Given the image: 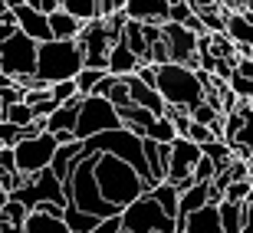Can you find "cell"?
<instances>
[{"instance_id":"6da1fadb","label":"cell","mask_w":253,"mask_h":233,"mask_svg":"<svg viewBox=\"0 0 253 233\" xmlns=\"http://www.w3.org/2000/svg\"><path fill=\"white\" fill-rule=\"evenodd\" d=\"M92 177L95 187H99V197H102L109 207H115L122 214L128 204H135L138 197H145V181L135 174V168H128L125 161L112 158V155H95L92 151Z\"/></svg>"},{"instance_id":"7a4b0ae2","label":"cell","mask_w":253,"mask_h":233,"mask_svg":"<svg viewBox=\"0 0 253 233\" xmlns=\"http://www.w3.org/2000/svg\"><path fill=\"white\" fill-rule=\"evenodd\" d=\"M83 69V49L79 43H59V39H49V43H40L37 46V79L40 85H56V82H73Z\"/></svg>"},{"instance_id":"3957f363","label":"cell","mask_w":253,"mask_h":233,"mask_svg":"<svg viewBox=\"0 0 253 233\" xmlns=\"http://www.w3.org/2000/svg\"><path fill=\"white\" fill-rule=\"evenodd\" d=\"M37 73V43L27 39L23 33H13L7 43H0V76H7L17 82V89H46L33 79Z\"/></svg>"},{"instance_id":"277c9868","label":"cell","mask_w":253,"mask_h":233,"mask_svg":"<svg viewBox=\"0 0 253 233\" xmlns=\"http://www.w3.org/2000/svg\"><path fill=\"white\" fill-rule=\"evenodd\" d=\"M155 92L161 95L165 105H174V109H194L201 99H204V85L197 82V73L184 69V66H158V79H155Z\"/></svg>"},{"instance_id":"5b68a950","label":"cell","mask_w":253,"mask_h":233,"mask_svg":"<svg viewBox=\"0 0 253 233\" xmlns=\"http://www.w3.org/2000/svg\"><path fill=\"white\" fill-rule=\"evenodd\" d=\"M115 128H122V125H119V112L109 105V99H99V95L79 99V115H76V128H73L76 141H89L92 135L115 131Z\"/></svg>"},{"instance_id":"8992f818","label":"cell","mask_w":253,"mask_h":233,"mask_svg":"<svg viewBox=\"0 0 253 233\" xmlns=\"http://www.w3.org/2000/svg\"><path fill=\"white\" fill-rule=\"evenodd\" d=\"M119 233H174V220H168L145 194L119 214Z\"/></svg>"},{"instance_id":"52a82bcc","label":"cell","mask_w":253,"mask_h":233,"mask_svg":"<svg viewBox=\"0 0 253 233\" xmlns=\"http://www.w3.org/2000/svg\"><path fill=\"white\" fill-rule=\"evenodd\" d=\"M56 138L53 135H37V138H23L20 145H13V168H17L20 177H33L40 174V171L49 168V161H53V155H56Z\"/></svg>"},{"instance_id":"ba28073f","label":"cell","mask_w":253,"mask_h":233,"mask_svg":"<svg viewBox=\"0 0 253 233\" xmlns=\"http://www.w3.org/2000/svg\"><path fill=\"white\" fill-rule=\"evenodd\" d=\"M76 43H79V49H83V69H99V73H105L109 49H112V37H109V30H105L102 20L85 23Z\"/></svg>"},{"instance_id":"9c48e42d","label":"cell","mask_w":253,"mask_h":233,"mask_svg":"<svg viewBox=\"0 0 253 233\" xmlns=\"http://www.w3.org/2000/svg\"><path fill=\"white\" fill-rule=\"evenodd\" d=\"M201 161V148L188 138H174L168 145V168H165V184H178L184 177H191V171L197 168Z\"/></svg>"},{"instance_id":"30bf717a","label":"cell","mask_w":253,"mask_h":233,"mask_svg":"<svg viewBox=\"0 0 253 233\" xmlns=\"http://www.w3.org/2000/svg\"><path fill=\"white\" fill-rule=\"evenodd\" d=\"M10 13H13V20H17V33H23L27 39H33V43H49V23L46 17H40L37 10L27 7V0H10Z\"/></svg>"},{"instance_id":"8fae6325","label":"cell","mask_w":253,"mask_h":233,"mask_svg":"<svg viewBox=\"0 0 253 233\" xmlns=\"http://www.w3.org/2000/svg\"><path fill=\"white\" fill-rule=\"evenodd\" d=\"M122 17L141 27H161L168 17V0H122Z\"/></svg>"},{"instance_id":"7c38bea8","label":"cell","mask_w":253,"mask_h":233,"mask_svg":"<svg viewBox=\"0 0 253 233\" xmlns=\"http://www.w3.org/2000/svg\"><path fill=\"white\" fill-rule=\"evenodd\" d=\"M122 82H125V92H128V105H138V109L151 112L155 118H161V115H165V102H161V95L155 92V89L141 85L135 76H125Z\"/></svg>"},{"instance_id":"4fadbf2b","label":"cell","mask_w":253,"mask_h":233,"mask_svg":"<svg viewBox=\"0 0 253 233\" xmlns=\"http://www.w3.org/2000/svg\"><path fill=\"white\" fill-rule=\"evenodd\" d=\"M174 233H224L220 220H217V207L207 204L197 214L184 217V220H174Z\"/></svg>"},{"instance_id":"5bb4252c","label":"cell","mask_w":253,"mask_h":233,"mask_svg":"<svg viewBox=\"0 0 253 233\" xmlns=\"http://www.w3.org/2000/svg\"><path fill=\"white\" fill-rule=\"evenodd\" d=\"M79 158H83V141H69V145H59L56 148V155L49 161V171H53V177H56L59 184L69 181L73 168L79 164Z\"/></svg>"},{"instance_id":"9a60e30c","label":"cell","mask_w":253,"mask_h":233,"mask_svg":"<svg viewBox=\"0 0 253 233\" xmlns=\"http://www.w3.org/2000/svg\"><path fill=\"white\" fill-rule=\"evenodd\" d=\"M138 66H141L138 56L125 46L122 39H119V43H112V49H109V63H105V73L115 76V79H125V76H135V69H138Z\"/></svg>"},{"instance_id":"2e32d148","label":"cell","mask_w":253,"mask_h":233,"mask_svg":"<svg viewBox=\"0 0 253 233\" xmlns=\"http://www.w3.org/2000/svg\"><path fill=\"white\" fill-rule=\"evenodd\" d=\"M76 115H79V99H73V102H63V105H56V112L49 115V118H43V131H46V135H59V131H73V128H76Z\"/></svg>"},{"instance_id":"e0dca14e","label":"cell","mask_w":253,"mask_h":233,"mask_svg":"<svg viewBox=\"0 0 253 233\" xmlns=\"http://www.w3.org/2000/svg\"><path fill=\"white\" fill-rule=\"evenodd\" d=\"M46 23H49V37L59 39V43H73V39H79V33H83V23H76L73 17H66L63 10L49 13Z\"/></svg>"},{"instance_id":"ac0fdd59","label":"cell","mask_w":253,"mask_h":233,"mask_svg":"<svg viewBox=\"0 0 253 233\" xmlns=\"http://www.w3.org/2000/svg\"><path fill=\"white\" fill-rule=\"evenodd\" d=\"M211 200H207V184H194V187H188L184 194H178V217L174 220H184V217H191V214H197L201 207H207Z\"/></svg>"},{"instance_id":"d6986e66","label":"cell","mask_w":253,"mask_h":233,"mask_svg":"<svg viewBox=\"0 0 253 233\" xmlns=\"http://www.w3.org/2000/svg\"><path fill=\"white\" fill-rule=\"evenodd\" d=\"M20 230L23 233H69L63 220H56V217H49V214H40V210H30Z\"/></svg>"},{"instance_id":"ffe728a7","label":"cell","mask_w":253,"mask_h":233,"mask_svg":"<svg viewBox=\"0 0 253 233\" xmlns=\"http://www.w3.org/2000/svg\"><path fill=\"white\" fill-rule=\"evenodd\" d=\"M148 197L158 204V210L168 217V220H174V217H178V191H174L171 184H165V181H161V184H155L148 191Z\"/></svg>"},{"instance_id":"44dd1931","label":"cell","mask_w":253,"mask_h":233,"mask_svg":"<svg viewBox=\"0 0 253 233\" xmlns=\"http://www.w3.org/2000/svg\"><path fill=\"white\" fill-rule=\"evenodd\" d=\"M59 10L66 17H73L76 23H92L99 20V10H95V0H59Z\"/></svg>"},{"instance_id":"7402d4cb","label":"cell","mask_w":253,"mask_h":233,"mask_svg":"<svg viewBox=\"0 0 253 233\" xmlns=\"http://www.w3.org/2000/svg\"><path fill=\"white\" fill-rule=\"evenodd\" d=\"M63 224H66V230H69V233H89V230H95V227L102 224V220H95V217L76 210L73 204H66L63 207Z\"/></svg>"},{"instance_id":"603a6c76","label":"cell","mask_w":253,"mask_h":233,"mask_svg":"<svg viewBox=\"0 0 253 233\" xmlns=\"http://www.w3.org/2000/svg\"><path fill=\"white\" fill-rule=\"evenodd\" d=\"M217 220H220V230L224 233H240L244 224V204H217Z\"/></svg>"},{"instance_id":"cb8c5ba5","label":"cell","mask_w":253,"mask_h":233,"mask_svg":"<svg viewBox=\"0 0 253 233\" xmlns=\"http://www.w3.org/2000/svg\"><path fill=\"white\" fill-rule=\"evenodd\" d=\"M145 138L155 141V145H171V141L178 138V131H174V125H171L165 115H161V118H151V125L145 128Z\"/></svg>"},{"instance_id":"d4e9b609","label":"cell","mask_w":253,"mask_h":233,"mask_svg":"<svg viewBox=\"0 0 253 233\" xmlns=\"http://www.w3.org/2000/svg\"><path fill=\"white\" fill-rule=\"evenodd\" d=\"M0 121H7V125H17V128H27V125H33V112H30V105L17 102L10 105V109H0Z\"/></svg>"},{"instance_id":"484cf974","label":"cell","mask_w":253,"mask_h":233,"mask_svg":"<svg viewBox=\"0 0 253 233\" xmlns=\"http://www.w3.org/2000/svg\"><path fill=\"white\" fill-rule=\"evenodd\" d=\"M105 73H99V69H79V76L73 79L76 85V95L79 99H89V95L95 92V85H99V79H102Z\"/></svg>"},{"instance_id":"4316f807","label":"cell","mask_w":253,"mask_h":233,"mask_svg":"<svg viewBox=\"0 0 253 233\" xmlns=\"http://www.w3.org/2000/svg\"><path fill=\"white\" fill-rule=\"evenodd\" d=\"M27 207L17 204V200H10L7 197V204L0 207V224H7V227H23V220H27Z\"/></svg>"},{"instance_id":"83f0119b","label":"cell","mask_w":253,"mask_h":233,"mask_svg":"<svg viewBox=\"0 0 253 233\" xmlns=\"http://www.w3.org/2000/svg\"><path fill=\"white\" fill-rule=\"evenodd\" d=\"M188 118L194 121V125H204V128H211V125H214V121L220 118V112H217L214 105H207L204 99H201V102H197L194 109H191V112H188Z\"/></svg>"},{"instance_id":"f1b7e54d","label":"cell","mask_w":253,"mask_h":233,"mask_svg":"<svg viewBox=\"0 0 253 233\" xmlns=\"http://www.w3.org/2000/svg\"><path fill=\"white\" fill-rule=\"evenodd\" d=\"M191 17H194V13H191V3H188V0H168V17H165V23L184 27Z\"/></svg>"},{"instance_id":"f546056e","label":"cell","mask_w":253,"mask_h":233,"mask_svg":"<svg viewBox=\"0 0 253 233\" xmlns=\"http://www.w3.org/2000/svg\"><path fill=\"white\" fill-rule=\"evenodd\" d=\"M253 191H250V181H237V184H227V191H224V204H244L247 197H250Z\"/></svg>"},{"instance_id":"4dcf8cb0","label":"cell","mask_w":253,"mask_h":233,"mask_svg":"<svg viewBox=\"0 0 253 233\" xmlns=\"http://www.w3.org/2000/svg\"><path fill=\"white\" fill-rule=\"evenodd\" d=\"M214 177H217V164H214V161H207L204 155H201L197 168L191 171V181H194V184H211Z\"/></svg>"},{"instance_id":"1f68e13d","label":"cell","mask_w":253,"mask_h":233,"mask_svg":"<svg viewBox=\"0 0 253 233\" xmlns=\"http://www.w3.org/2000/svg\"><path fill=\"white\" fill-rule=\"evenodd\" d=\"M49 99H53L56 105H63V102L79 99V95H76V85L73 82H56V85H49Z\"/></svg>"},{"instance_id":"d6a6232c","label":"cell","mask_w":253,"mask_h":233,"mask_svg":"<svg viewBox=\"0 0 253 233\" xmlns=\"http://www.w3.org/2000/svg\"><path fill=\"white\" fill-rule=\"evenodd\" d=\"M20 141H23V128L0 121V148H13V145H20Z\"/></svg>"},{"instance_id":"836d02e7","label":"cell","mask_w":253,"mask_h":233,"mask_svg":"<svg viewBox=\"0 0 253 233\" xmlns=\"http://www.w3.org/2000/svg\"><path fill=\"white\" fill-rule=\"evenodd\" d=\"M240 128H244V115H240V112L224 115V138H220V141H224V145H230V141L237 138V131H240Z\"/></svg>"},{"instance_id":"e575fe53","label":"cell","mask_w":253,"mask_h":233,"mask_svg":"<svg viewBox=\"0 0 253 233\" xmlns=\"http://www.w3.org/2000/svg\"><path fill=\"white\" fill-rule=\"evenodd\" d=\"M105 99H109V105H112V109H125V105H128V92H125V82H122V79H115V82H112V89H109V95H105Z\"/></svg>"},{"instance_id":"d590c367","label":"cell","mask_w":253,"mask_h":233,"mask_svg":"<svg viewBox=\"0 0 253 233\" xmlns=\"http://www.w3.org/2000/svg\"><path fill=\"white\" fill-rule=\"evenodd\" d=\"M7 3H10V0H7ZM13 33H17V20H13V13H10V7H7L3 13H0V43H7Z\"/></svg>"},{"instance_id":"8d00e7d4","label":"cell","mask_w":253,"mask_h":233,"mask_svg":"<svg viewBox=\"0 0 253 233\" xmlns=\"http://www.w3.org/2000/svg\"><path fill=\"white\" fill-rule=\"evenodd\" d=\"M89 233H119V217H109V220H102V224L95 227V230Z\"/></svg>"},{"instance_id":"74e56055","label":"cell","mask_w":253,"mask_h":233,"mask_svg":"<svg viewBox=\"0 0 253 233\" xmlns=\"http://www.w3.org/2000/svg\"><path fill=\"white\" fill-rule=\"evenodd\" d=\"M7 204V191H0V207Z\"/></svg>"}]
</instances>
